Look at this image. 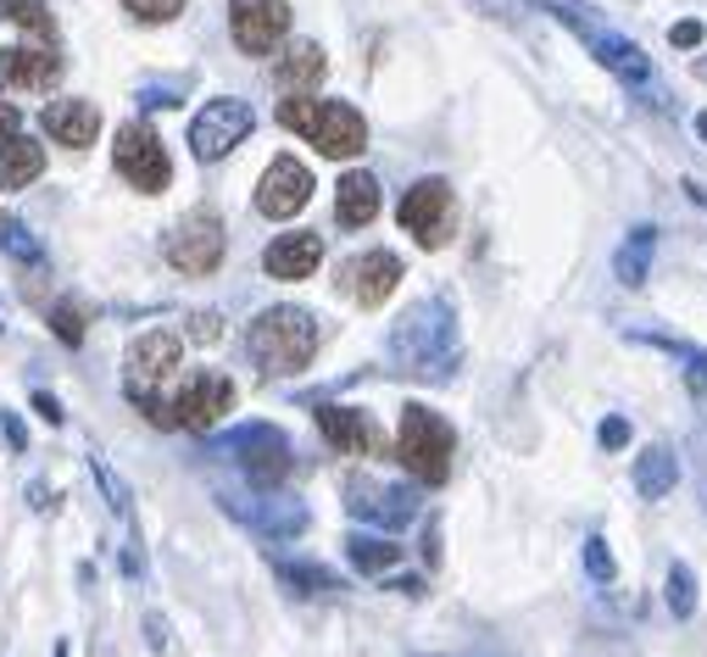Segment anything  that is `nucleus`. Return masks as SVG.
I'll return each instance as SVG.
<instances>
[{"mask_svg": "<svg viewBox=\"0 0 707 657\" xmlns=\"http://www.w3.org/2000/svg\"><path fill=\"white\" fill-rule=\"evenodd\" d=\"M652 256H657V229H652V223H635V229L618 240V251H613V279H618L624 290H640V284L652 279Z\"/></svg>", "mask_w": 707, "mask_h": 657, "instance_id": "5701e85b", "label": "nucleus"}, {"mask_svg": "<svg viewBox=\"0 0 707 657\" xmlns=\"http://www.w3.org/2000/svg\"><path fill=\"white\" fill-rule=\"evenodd\" d=\"M190 335H195L201 346H212V341L223 335V317H218V312H195V317H190Z\"/></svg>", "mask_w": 707, "mask_h": 657, "instance_id": "c9c22d12", "label": "nucleus"}, {"mask_svg": "<svg viewBox=\"0 0 707 657\" xmlns=\"http://www.w3.org/2000/svg\"><path fill=\"white\" fill-rule=\"evenodd\" d=\"M385 352H391V363L402 374H452V363L463 352L457 346V312H452V301H418V306H407L396 317V328H391Z\"/></svg>", "mask_w": 707, "mask_h": 657, "instance_id": "f257e3e1", "label": "nucleus"}, {"mask_svg": "<svg viewBox=\"0 0 707 657\" xmlns=\"http://www.w3.org/2000/svg\"><path fill=\"white\" fill-rule=\"evenodd\" d=\"M317 429H323V441H329L340 457H374V452H385V435H380V424H374L363 407L323 402V407H317Z\"/></svg>", "mask_w": 707, "mask_h": 657, "instance_id": "ddd939ff", "label": "nucleus"}, {"mask_svg": "<svg viewBox=\"0 0 707 657\" xmlns=\"http://www.w3.org/2000/svg\"><path fill=\"white\" fill-rule=\"evenodd\" d=\"M145 629H151V646L162 651V646H168V629H162V618H145Z\"/></svg>", "mask_w": 707, "mask_h": 657, "instance_id": "a19ab883", "label": "nucleus"}, {"mask_svg": "<svg viewBox=\"0 0 707 657\" xmlns=\"http://www.w3.org/2000/svg\"><path fill=\"white\" fill-rule=\"evenodd\" d=\"M123 7L140 18V23H173L184 12V0H123Z\"/></svg>", "mask_w": 707, "mask_h": 657, "instance_id": "2f4dec72", "label": "nucleus"}, {"mask_svg": "<svg viewBox=\"0 0 707 657\" xmlns=\"http://www.w3.org/2000/svg\"><path fill=\"white\" fill-rule=\"evenodd\" d=\"M179 357H184V341L173 335V328H151V335H140V341L129 346V391L162 385V380L179 368Z\"/></svg>", "mask_w": 707, "mask_h": 657, "instance_id": "2eb2a0df", "label": "nucleus"}, {"mask_svg": "<svg viewBox=\"0 0 707 657\" xmlns=\"http://www.w3.org/2000/svg\"><path fill=\"white\" fill-rule=\"evenodd\" d=\"M279 123L301 134L317 156H363L368 151V123L345 101H317V95H290L279 101Z\"/></svg>", "mask_w": 707, "mask_h": 657, "instance_id": "7ed1b4c3", "label": "nucleus"}, {"mask_svg": "<svg viewBox=\"0 0 707 657\" xmlns=\"http://www.w3.org/2000/svg\"><path fill=\"white\" fill-rule=\"evenodd\" d=\"M34 407H40L51 424H62V407H57V396H46V391H40V396H34Z\"/></svg>", "mask_w": 707, "mask_h": 657, "instance_id": "ea45409f", "label": "nucleus"}, {"mask_svg": "<svg viewBox=\"0 0 707 657\" xmlns=\"http://www.w3.org/2000/svg\"><path fill=\"white\" fill-rule=\"evenodd\" d=\"M273 568H279V579L284 585H295L301 596H329V590H345L329 568H317V563H284V557H273Z\"/></svg>", "mask_w": 707, "mask_h": 657, "instance_id": "cd10ccee", "label": "nucleus"}, {"mask_svg": "<svg viewBox=\"0 0 707 657\" xmlns=\"http://www.w3.org/2000/svg\"><path fill=\"white\" fill-rule=\"evenodd\" d=\"M334 218L340 229H368L380 218V179L374 173H345L334 190Z\"/></svg>", "mask_w": 707, "mask_h": 657, "instance_id": "4be33fe9", "label": "nucleus"}, {"mask_svg": "<svg viewBox=\"0 0 707 657\" xmlns=\"http://www.w3.org/2000/svg\"><path fill=\"white\" fill-rule=\"evenodd\" d=\"M251 129H256L251 101H240V95H218V101H206V107L195 112V123H190V151H195L201 162H223Z\"/></svg>", "mask_w": 707, "mask_h": 657, "instance_id": "423d86ee", "label": "nucleus"}, {"mask_svg": "<svg viewBox=\"0 0 707 657\" xmlns=\"http://www.w3.org/2000/svg\"><path fill=\"white\" fill-rule=\"evenodd\" d=\"M674 485H679V463H674L668 446H652V452L635 457V491H640L646 502H663Z\"/></svg>", "mask_w": 707, "mask_h": 657, "instance_id": "a878e982", "label": "nucleus"}, {"mask_svg": "<svg viewBox=\"0 0 707 657\" xmlns=\"http://www.w3.org/2000/svg\"><path fill=\"white\" fill-rule=\"evenodd\" d=\"M223 507L234 513V518H245L256 535H267V540H290V535H301L312 518H306V507L301 502H290V496H267V502H240V496H223Z\"/></svg>", "mask_w": 707, "mask_h": 657, "instance_id": "a211bd4d", "label": "nucleus"}, {"mask_svg": "<svg viewBox=\"0 0 707 657\" xmlns=\"http://www.w3.org/2000/svg\"><path fill=\"white\" fill-rule=\"evenodd\" d=\"M563 18L579 29V40L590 46V57L618 79V84H629L635 95H652V107H668V95H663V84H657V68H652V57L640 51V46H629L624 34H613V29H602V23H590L579 7H563Z\"/></svg>", "mask_w": 707, "mask_h": 657, "instance_id": "20e7f679", "label": "nucleus"}, {"mask_svg": "<svg viewBox=\"0 0 707 657\" xmlns=\"http://www.w3.org/2000/svg\"><path fill=\"white\" fill-rule=\"evenodd\" d=\"M345 557H351V568H357V574L385 579V574L402 563V546L385 540V535H351V540H345Z\"/></svg>", "mask_w": 707, "mask_h": 657, "instance_id": "bb28decb", "label": "nucleus"}, {"mask_svg": "<svg viewBox=\"0 0 707 657\" xmlns=\"http://www.w3.org/2000/svg\"><path fill=\"white\" fill-rule=\"evenodd\" d=\"M596 441H602L607 452H618V446H629V424H624V418H607V424L596 429Z\"/></svg>", "mask_w": 707, "mask_h": 657, "instance_id": "e433bc0d", "label": "nucleus"}, {"mask_svg": "<svg viewBox=\"0 0 707 657\" xmlns=\"http://www.w3.org/2000/svg\"><path fill=\"white\" fill-rule=\"evenodd\" d=\"M46 173V151L23 134L0 140V190H29L34 179Z\"/></svg>", "mask_w": 707, "mask_h": 657, "instance_id": "393cba45", "label": "nucleus"}, {"mask_svg": "<svg viewBox=\"0 0 707 657\" xmlns=\"http://www.w3.org/2000/svg\"><path fill=\"white\" fill-rule=\"evenodd\" d=\"M223 413H234V385L223 374H190L184 391L173 396V424L179 429H212Z\"/></svg>", "mask_w": 707, "mask_h": 657, "instance_id": "f8f14e48", "label": "nucleus"}, {"mask_svg": "<svg viewBox=\"0 0 707 657\" xmlns=\"http://www.w3.org/2000/svg\"><path fill=\"white\" fill-rule=\"evenodd\" d=\"M229 452H234V463L245 468V479L262 485V491L284 485L290 468H295L290 441H284V429H273V424H245V429H234V435H229Z\"/></svg>", "mask_w": 707, "mask_h": 657, "instance_id": "1a4fd4ad", "label": "nucleus"}, {"mask_svg": "<svg viewBox=\"0 0 707 657\" xmlns=\"http://www.w3.org/2000/svg\"><path fill=\"white\" fill-rule=\"evenodd\" d=\"M229 34L245 57H273L290 34V0H229Z\"/></svg>", "mask_w": 707, "mask_h": 657, "instance_id": "9b49d317", "label": "nucleus"}, {"mask_svg": "<svg viewBox=\"0 0 707 657\" xmlns=\"http://www.w3.org/2000/svg\"><path fill=\"white\" fill-rule=\"evenodd\" d=\"M396 218H402V229H407L418 245H430V251L446 245V240H452V223H457L452 184H446V179H418V184L402 195Z\"/></svg>", "mask_w": 707, "mask_h": 657, "instance_id": "6e6552de", "label": "nucleus"}, {"mask_svg": "<svg viewBox=\"0 0 707 657\" xmlns=\"http://www.w3.org/2000/svg\"><path fill=\"white\" fill-rule=\"evenodd\" d=\"M668 613H674V618H690V613H696V574H690L685 563L668 568Z\"/></svg>", "mask_w": 707, "mask_h": 657, "instance_id": "c756f323", "label": "nucleus"}, {"mask_svg": "<svg viewBox=\"0 0 707 657\" xmlns=\"http://www.w3.org/2000/svg\"><path fill=\"white\" fill-rule=\"evenodd\" d=\"M317 312L306 306H267L251 328H245V352L262 374H301L317 357Z\"/></svg>", "mask_w": 707, "mask_h": 657, "instance_id": "f03ea898", "label": "nucleus"}, {"mask_svg": "<svg viewBox=\"0 0 707 657\" xmlns=\"http://www.w3.org/2000/svg\"><path fill=\"white\" fill-rule=\"evenodd\" d=\"M7 251H12L18 262H40V245H34V234H29V229H23L18 218L7 223Z\"/></svg>", "mask_w": 707, "mask_h": 657, "instance_id": "f704fd0d", "label": "nucleus"}, {"mask_svg": "<svg viewBox=\"0 0 707 657\" xmlns=\"http://www.w3.org/2000/svg\"><path fill=\"white\" fill-rule=\"evenodd\" d=\"M696 134H701V140H707V112H696Z\"/></svg>", "mask_w": 707, "mask_h": 657, "instance_id": "37998d69", "label": "nucleus"}, {"mask_svg": "<svg viewBox=\"0 0 707 657\" xmlns=\"http://www.w3.org/2000/svg\"><path fill=\"white\" fill-rule=\"evenodd\" d=\"M112 162H118V173L140 195H156L173 179V162H168V151H162V140H156L151 123H123L118 129V145H112Z\"/></svg>", "mask_w": 707, "mask_h": 657, "instance_id": "0eeeda50", "label": "nucleus"}, {"mask_svg": "<svg viewBox=\"0 0 707 657\" xmlns=\"http://www.w3.org/2000/svg\"><path fill=\"white\" fill-rule=\"evenodd\" d=\"M312 201V173L295 156H273L262 184H256V212L262 218H295Z\"/></svg>", "mask_w": 707, "mask_h": 657, "instance_id": "4468645a", "label": "nucleus"}, {"mask_svg": "<svg viewBox=\"0 0 707 657\" xmlns=\"http://www.w3.org/2000/svg\"><path fill=\"white\" fill-rule=\"evenodd\" d=\"M46 134H51L57 145H68V151L95 145V134H101L95 101H51V107H46Z\"/></svg>", "mask_w": 707, "mask_h": 657, "instance_id": "412c9836", "label": "nucleus"}, {"mask_svg": "<svg viewBox=\"0 0 707 657\" xmlns=\"http://www.w3.org/2000/svg\"><path fill=\"white\" fill-rule=\"evenodd\" d=\"M340 284L357 295L363 306H385V295L402 284V256L396 251H363L357 262L340 267Z\"/></svg>", "mask_w": 707, "mask_h": 657, "instance_id": "dca6fc26", "label": "nucleus"}, {"mask_svg": "<svg viewBox=\"0 0 707 657\" xmlns=\"http://www.w3.org/2000/svg\"><path fill=\"white\" fill-rule=\"evenodd\" d=\"M18 123H23V118H18V107L0 101V140H12V134H18Z\"/></svg>", "mask_w": 707, "mask_h": 657, "instance_id": "58836bf2", "label": "nucleus"}, {"mask_svg": "<svg viewBox=\"0 0 707 657\" xmlns=\"http://www.w3.org/2000/svg\"><path fill=\"white\" fill-rule=\"evenodd\" d=\"M57 657H68V640H57Z\"/></svg>", "mask_w": 707, "mask_h": 657, "instance_id": "c03bdc74", "label": "nucleus"}, {"mask_svg": "<svg viewBox=\"0 0 707 657\" xmlns=\"http://www.w3.org/2000/svg\"><path fill=\"white\" fill-rule=\"evenodd\" d=\"M585 574H590L596 585H607V579H613V552H607V540H602V535H590V540H585Z\"/></svg>", "mask_w": 707, "mask_h": 657, "instance_id": "72a5a7b5", "label": "nucleus"}, {"mask_svg": "<svg viewBox=\"0 0 707 657\" xmlns=\"http://www.w3.org/2000/svg\"><path fill=\"white\" fill-rule=\"evenodd\" d=\"M668 40H674L679 51H690V46H701V23H674V29H668Z\"/></svg>", "mask_w": 707, "mask_h": 657, "instance_id": "4c0bfd02", "label": "nucleus"}, {"mask_svg": "<svg viewBox=\"0 0 707 657\" xmlns=\"http://www.w3.org/2000/svg\"><path fill=\"white\" fill-rule=\"evenodd\" d=\"M317 262H323V240H317V234H279V240L262 251L267 279H284V284L312 279V273H317Z\"/></svg>", "mask_w": 707, "mask_h": 657, "instance_id": "aec40b11", "label": "nucleus"}, {"mask_svg": "<svg viewBox=\"0 0 707 657\" xmlns=\"http://www.w3.org/2000/svg\"><path fill=\"white\" fill-rule=\"evenodd\" d=\"M452 452H457V441H452V424L441 418V413H430V407H402V435H396V457L407 463V474L418 479V485H441L446 474H452Z\"/></svg>", "mask_w": 707, "mask_h": 657, "instance_id": "39448f33", "label": "nucleus"}, {"mask_svg": "<svg viewBox=\"0 0 707 657\" xmlns=\"http://www.w3.org/2000/svg\"><path fill=\"white\" fill-rule=\"evenodd\" d=\"M90 474L101 479V491H107V507H112L118 518H129V485H123V479L112 474V463H107L101 452H90Z\"/></svg>", "mask_w": 707, "mask_h": 657, "instance_id": "7c9ffc66", "label": "nucleus"}, {"mask_svg": "<svg viewBox=\"0 0 707 657\" xmlns=\"http://www.w3.org/2000/svg\"><path fill=\"white\" fill-rule=\"evenodd\" d=\"M0 23H18V29L51 34V12H46V0H0Z\"/></svg>", "mask_w": 707, "mask_h": 657, "instance_id": "c85d7f7f", "label": "nucleus"}, {"mask_svg": "<svg viewBox=\"0 0 707 657\" xmlns=\"http://www.w3.org/2000/svg\"><path fill=\"white\" fill-rule=\"evenodd\" d=\"M685 195H690L696 206H707V184H696V179H685Z\"/></svg>", "mask_w": 707, "mask_h": 657, "instance_id": "79ce46f5", "label": "nucleus"}, {"mask_svg": "<svg viewBox=\"0 0 707 657\" xmlns=\"http://www.w3.org/2000/svg\"><path fill=\"white\" fill-rule=\"evenodd\" d=\"M323 73H329V57H323V46L301 40V46H290V51L279 57V68H273V84H279L284 95H306V90H312Z\"/></svg>", "mask_w": 707, "mask_h": 657, "instance_id": "b1692460", "label": "nucleus"}, {"mask_svg": "<svg viewBox=\"0 0 707 657\" xmlns=\"http://www.w3.org/2000/svg\"><path fill=\"white\" fill-rule=\"evenodd\" d=\"M51 328H57V341H68V346H79V341H84V312L62 301V306L51 312Z\"/></svg>", "mask_w": 707, "mask_h": 657, "instance_id": "473e14b6", "label": "nucleus"}, {"mask_svg": "<svg viewBox=\"0 0 707 657\" xmlns=\"http://www.w3.org/2000/svg\"><path fill=\"white\" fill-rule=\"evenodd\" d=\"M62 62L46 46H7L0 51V90H51Z\"/></svg>", "mask_w": 707, "mask_h": 657, "instance_id": "6ab92c4d", "label": "nucleus"}, {"mask_svg": "<svg viewBox=\"0 0 707 657\" xmlns=\"http://www.w3.org/2000/svg\"><path fill=\"white\" fill-rule=\"evenodd\" d=\"M696 73H701V79H707V57H701V62H696Z\"/></svg>", "mask_w": 707, "mask_h": 657, "instance_id": "a18cd8bd", "label": "nucleus"}, {"mask_svg": "<svg viewBox=\"0 0 707 657\" xmlns=\"http://www.w3.org/2000/svg\"><path fill=\"white\" fill-rule=\"evenodd\" d=\"M351 518H363V524H380V529H402L407 518H418V491L407 485H351Z\"/></svg>", "mask_w": 707, "mask_h": 657, "instance_id": "f3484780", "label": "nucleus"}, {"mask_svg": "<svg viewBox=\"0 0 707 657\" xmlns=\"http://www.w3.org/2000/svg\"><path fill=\"white\" fill-rule=\"evenodd\" d=\"M223 245H229L223 218L201 206V212H190V218H184V223L168 234V262H173L179 273H190V279H206V273H218Z\"/></svg>", "mask_w": 707, "mask_h": 657, "instance_id": "9d476101", "label": "nucleus"}]
</instances>
